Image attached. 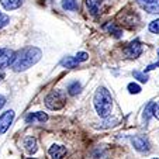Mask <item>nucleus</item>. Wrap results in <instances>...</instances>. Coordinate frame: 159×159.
I'll list each match as a JSON object with an SVG mask.
<instances>
[{"label":"nucleus","instance_id":"obj_29","mask_svg":"<svg viewBox=\"0 0 159 159\" xmlns=\"http://www.w3.org/2000/svg\"><path fill=\"white\" fill-rule=\"evenodd\" d=\"M153 159H156V158H153Z\"/></svg>","mask_w":159,"mask_h":159},{"label":"nucleus","instance_id":"obj_22","mask_svg":"<svg viewBox=\"0 0 159 159\" xmlns=\"http://www.w3.org/2000/svg\"><path fill=\"white\" fill-rule=\"evenodd\" d=\"M75 59L78 61L79 63L84 62V61L89 59V54H86V52H78V54H76V57H75Z\"/></svg>","mask_w":159,"mask_h":159},{"label":"nucleus","instance_id":"obj_20","mask_svg":"<svg viewBox=\"0 0 159 159\" xmlns=\"http://www.w3.org/2000/svg\"><path fill=\"white\" fill-rule=\"evenodd\" d=\"M9 23H10V17L7 14H4V13L0 11V28L6 27Z\"/></svg>","mask_w":159,"mask_h":159},{"label":"nucleus","instance_id":"obj_25","mask_svg":"<svg viewBox=\"0 0 159 159\" xmlns=\"http://www.w3.org/2000/svg\"><path fill=\"white\" fill-rule=\"evenodd\" d=\"M4 104H6V97L0 94V108H3Z\"/></svg>","mask_w":159,"mask_h":159},{"label":"nucleus","instance_id":"obj_1","mask_svg":"<svg viewBox=\"0 0 159 159\" xmlns=\"http://www.w3.org/2000/svg\"><path fill=\"white\" fill-rule=\"evenodd\" d=\"M42 57V52L37 47H27L14 54V61L11 63V68L14 72H24L34 66Z\"/></svg>","mask_w":159,"mask_h":159},{"label":"nucleus","instance_id":"obj_26","mask_svg":"<svg viewBox=\"0 0 159 159\" xmlns=\"http://www.w3.org/2000/svg\"><path fill=\"white\" fill-rule=\"evenodd\" d=\"M0 80H2V73H0Z\"/></svg>","mask_w":159,"mask_h":159},{"label":"nucleus","instance_id":"obj_13","mask_svg":"<svg viewBox=\"0 0 159 159\" xmlns=\"http://www.w3.org/2000/svg\"><path fill=\"white\" fill-rule=\"evenodd\" d=\"M0 3L6 10H16L24 3V0H0Z\"/></svg>","mask_w":159,"mask_h":159},{"label":"nucleus","instance_id":"obj_27","mask_svg":"<svg viewBox=\"0 0 159 159\" xmlns=\"http://www.w3.org/2000/svg\"><path fill=\"white\" fill-rule=\"evenodd\" d=\"M28 159H35V158H28Z\"/></svg>","mask_w":159,"mask_h":159},{"label":"nucleus","instance_id":"obj_12","mask_svg":"<svg viewBox=\"0 0 159 159\" xmlns=\"http://www.w3.org/2000/svg\"><path fill=\"white\" fill-rule=\"evenodd\" d=\"M100 6H102V0H86V7L90 14L96 16L100 11Z\"/></svg>","mask_w":159,"mask_h":159},{"label":"nucleus","instance_id":"obj_19","mask_svg":"<svg viewBox=\"0 0 159 159\" xmlns=\"http://www.w3.org/2000/svg\"><path fill=\"white\" fill-rule=\"evenodd\" d=\"M149 31L151 33H153V34H159V18L158 20H153V21H151L149 23Z\"/></svg>","mask_w":159,"mask_h":159},{"label":"nucleus","instance_id":"obj_2","mask_svg":"<svg viewBox=\"0 0 159 159\" xmlns=\"http://www.w3.org/2000/svg\"><path fill=\"white\" fill-rule=\"evenodd\" d=\"M93 104L96 108V113L102 118H107L111 114L113 110V97H111L110 92L106 87H99L94 93L93 97Z\"/></svg>","mask_w":159,"mask_h":159},{"label":"nucleus","instance_id":"obj_7","mask_svg":"<svg viewBox=\"0 0 159 159\" xmlns=\"http://www.w3.org/2000/svg\"><path fill=\"white\" fill-rule=\"evenodd\" d=\"M138 4L151 14H159V0H137Z\"/></svg>","mask_w":159,"mask_h":159},{"label":"nucleus","instance_id":"obj_3","mask_svg":"<svg viewBox=\"0 0 159 159\" xmlns=\"http://www.w3.org/2000/svg\"><path fill=\"white\" fill-rule=\"evenodd\" d=\"M66 103V96L62 90H52L48 96L45 97V106L49 110H61Z\"/></svg>","mask_w":159,"mask_h":159},{"label":"nucleus","instance_id":"obj_18","mask_svg":"<svg viewBox=\"0 0 159 159\" xmlns=\"http://www.w3.org/2000/svg\"><path fill=\"white\" fill-rule=\"evenodd\" d=\"M132 75H134L135 79H138V80L142 82V83H147V82H148V75H145V73H142V72L134 70V72H132Z\"/></svg>","mask_w":159,"mask_h":159},{"label":"nucleus","instance_id":"obj_24","mask_svg":"<svg viewBox=\"0 0 159 159\" xmlns=\"http://www.w3.org/2000/svg\"><path fill=\"white\" fill-rule=\"evenodd\" d=\"M152 116L159 120V103H152Z\"/></svg>","mask_w":159,"mask_h":159},{"label":"nucleus","instance_id":"obj_14","mask_svg":"<svg viewBox=\"0 0 159 159\" xmlns=\"http://www.w3.org/2000/svg\"><path fill=\"white\" fill-rule=\"evenodd\" d=\"M104 30L108 31L111 35H114L116 38H121V37H123V31H121V28L118 27V25H116L114 23H107V24L104 25Z\"/></svg>","mask_w":159,"mask_h":159},{"label":"nucleus","instance_id":"obj_16","mask_svg":"<svg viewBox=\"0 0 159 159\" xmlns=\"http://www.w3.org/2000/svg\"><path fill=\"white\" fill-rule=\"evenodd\" d=\"M82 92V84L79 83V82H72V83L68 84V93L70 94V96H76V94H79Z\"/></svg>","mask_w":159,"mask_h":159},{"label":"nucleus","instance_id":"obj_28","mask_svg":"<svg viewBox=\"0 0 159 159\" xmlns=\"http://www.w3.org/2000/svg\"><path fill=\"white\" fill-rule=\"evenodd\" d=\"M158 55H159V51H158Z\"/></svg>","mask_w":159,"mask_h":159},{"label":"nucleus","instance_id":"obj_4","mask_svg":"<svg viewBox=\"0 0 159 159\" xmlns=\"http://www.w3.org/2000/svg\"><path fill=\"white\" fill-rule=\"evenodd\" d=\"M13 120H14V111L13 110H6L0 116V135H3L7 129L10 128Z\"/></svg>","mask_w":159,"mask_h":159},{"label":"nucleus","instance_id":"obj_15","mask_svg":"<svg viewBox=\"0 0 159 159\" xmlns=\"http://www.w3.org/2000/svg\"><path fill=\"white\" fill-rule=\"evenodd\" d=\"M61 65L63 66V68H76V66L79 65V62L75 59V57H66L63 58L62 61H61Z\"/></svg>","mask_w":159,"mask_h":159},{"label":"nucleus","instance_id":"obj_5","mask_svg":"<svg viewBox=\"0 0 159 159\" xmlns=\"http://www.w3.org/2000/svg\"><path fill=\"white\" fill-rule=\"evenodd\" d=\"M124 54H125L128 58H138L139 55L142 54V45H141V42H139L138 39H135V41L129 42L125 48H124Z\"/></svg>","mask_w":159,"mask_h":159},{"label":"nucleus","instance_id":"obj_10","mask_svg":"<svg viewBox=\"0 0 159 159\" xmlns=\"http://www.w3.org/2000/svg\"><path fill=\"white\" fill-rule=\"evenodd\" d=\"M48 155L51 156V159H62L66 155V148L63 145L59 144H54L49 147L48 149Z\"/></svg>","mask_w":159,"mask_h":159},{"label":"nucleus","instance_id":"obj_9","mask_svg":"<svg viewBox=\"0 0 159 159\" xmlns=\"http://www.w3.org/2000/svg\"><path fill=\"white\" fill-rule=\"evenodd\" d=\"M48 120V114L42 113V111H35V113H30L25 117V123L27 124H42Z\"/></svg>","mask_w":159,"mask_h":159},{"label":"nucleus","instance_id":"obj_11","mask_svg":"<svg viewBox=\"0 0 159 159\" xmlns=\"http://www.w3.org/2000/svg\"><path fill=\"white\" fill-rule=\"evenodd\" d=\"M23 147H24V149L27 151L30 155H34V153L37 152V149H38L37 138L35 137H27V138H24V141H23Z\"/></svg>","mask_w":159,"mask_h":159},{"label":"nucleus","instance_id":"obj_21","mask_svg":"<svg viewBox=\"0 0 159 159\" xmlns=\"http://www.w3.org/2000/svg\"><path fill=\"white\" fill-rule=\"evenodd\" d=\"M128 92L131 94H138L139 92H141V86L137 83H129L128 84Z\"/></svg>","mask_w":159,"mask_h":159},{"label":"nucleus","instance_id":"obj_6","mask_svg":"<svg viewBox=\"0 0 159 159\" xmlns=\"http://www.w3.org/2000/svg\"><path fill=\"white\" fill-rule=\"evenodd\" d=\"M14 51L7 48H0V68H9L14 61Z\"/></svg>","mask_w":159,"mask_h":159},{"label":"nucleus","instance_id":"obj_23","mask_svg":"<svg viewBox=\"0 0 159 159\" xmlns=\"http://www.w3.org/2000/svg\"><path fill=\"white\" fill-rule=\"evenodd\" d=\"M152 116V103H149V104L145 107V111H144V117H145V120L148 121V118Z\"/></svg>","mask_w":159,"mask_h":159},{"label":"nucleus","instance_id":"obj_17","mask_svg":"<svg viewBox=\"0 0 159 159\" xmlns=\"http://www.w3.org/2000/svg\"><path fill=\"white\" fill-rule=\"evenodd\" d=\"M62 9L66 11H75L78 9V2L76 0H62Z\"/></svg>","mask_w":159,"mask_h":159},{"label":"nucleus","instance_id":"obj_8","mask_svg":"<svg viewBox=\"0 0 159 159\" xmlns=\"http://www.w3.org/2000/svg\"><path fill=\"white\" fill-rule=\"evenodd\" d=\"M131 142L134 145V148L139 152H148L149 151V142L145 137H141V135H137V137H132Z\"/></svg>","mask_w":159,"mask_h":159}]
</instances>
